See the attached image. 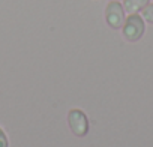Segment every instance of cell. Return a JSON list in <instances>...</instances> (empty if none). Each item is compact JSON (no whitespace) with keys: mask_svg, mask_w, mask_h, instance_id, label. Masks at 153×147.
Returning <instances> with one entry per match:
<instances>
[{"mask_svg":"<svg viewBox=\"0 0 153 147\" xmlns=\"http://www.w3.org/2000/svg\"><path fill=\"white\" fill-rule=\"evenodd\" d=\"M125 20H126V12L123 9V5L119 0H111V2L105 6V21H107V24L111 29L119 30V29H122Z\"/></svg>","mask_w":153,"mask_h":147,"instance_id":"3957f363","label":"cell"},{"mask_svg":"<svg viewBox=\"0 0 153 147\" xmlns=\"http://www.w3.org/2000/svg\"><path fill=\"white\" fill-rule=\"evenodd\" d=\"M122 5L126 14H138L149 5V0H123Z\"/></svg>","mask_w":153,"mask_h":147,"instance_id":"277c9868","label":"cell"},{"mask_svg":"<svg viewBox=\"0 0 153 147\" xmlns=\"http://www.w3.org/2000/svg\"><path fill=\"white\" fill-rule=\"evenodd\" d=\"M68 125H69L71 132L75 137H80V138L86 137L89 134V129H90L89 117L80 108H74L68 113Z\"/></svg>","mask_w":153,"mask_h":147,"instance_id":"7a4b0ae2","label":"cell"},{"mask_svg":"<svg viewBox=\"0 0 153 147\" xmlns=\"http://www.w3.org/2000/svg\"><path fill=\"white\" fill-rule=\"evenodd\" d=\"M146 30V24L141 15L138 14H129L122 26V35L129 42H137L143 38Z\"/></svg>","mask_w":153,"mask_h":147,"instance_id":"6da1fadb","label":"cell"},{"mask_svg":"<svg viewBox=\"0 0 153 147\" xmlns=\"http://www.w3.org/2000/svg\"><path fill=\"white\" fill-rule=\"evenodd\" d=\"M0 147H9V138L2 126H0Z\"/></svg>","mask_w":153,"mask_h":147,"instance_id":"8992f818","label":"cell"},{"mask_svg":"<svg viewBox=\"0 0 153 147\" xmlns=\"http://www.w3.org/2000/svg\"><path fill=\"white\" fill-rule=\"evenodd\" d=\"M141 17H143V20H144V21H147V23L153 24V3H152V5L149 3V5L141 11Z\"/></svg>","mask_w":153,"mask_h":147,"instance_id":"5b68a950","label":"cell"}]
</instances>
